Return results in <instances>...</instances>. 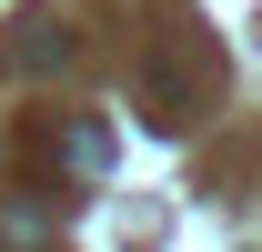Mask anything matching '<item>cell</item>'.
Instances as JSON below:
<instances>
[{"instance_id": "3957f363", "label": "cell", "mask_w": 262, "mask_h": 252, "mask_svg": "<svg viewBox=\"0 0 262 252\" xmlns=\"http://www.w3.org/2000/svg\"><path fill=\"white\" fill-rule=\"evenodd\" d=\"M0 232L31 252V242H51V212H40V202H10V212H0Z\"/></svg>"}, {"instance_id": "6da1fadb", "label": "cell", "mask_w": 262, "mask_h": 252, "mask_svg": "<svg viewBox=\"0 0 262 252\" xmlns=\"http://www.w3.org/2000/svg\"><path fill=\"white\" fill-rule=\"evenodd\" d=\"M10 61H20V71H71V31H61V20H20Z\"/></svg>"}, {"instance_id": "7a4b0ae2", "label": "cell", "mask_w": 262, "mask_h": 252, "mask_svg": "<svg viewBox=\"0 0 262 252\" xmlns=\"http://www.w3.org/2000/svg\"><path fill=\"white\" fill-rule=\"evenodd\" d=\"M61 161L81 172V182H101V172H111V131H101V121H71L61 131Z\"/></svg>"}]
</instances>
